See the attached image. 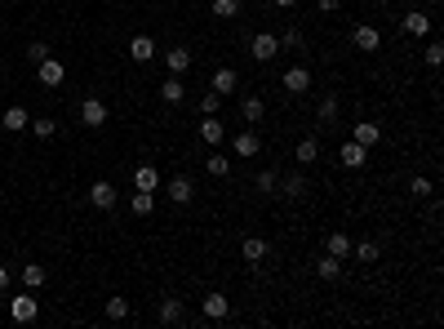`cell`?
Returning a JSON list of instances; mask_svg holds the SVG:
<instances>
[{
	"label": "cell",
	"instance_id": "cell-10",
	"mask_svg": "<svg viewBox=\"0 0 444 329\" xmlns=\"http://www.w3.org/2000/svg\"><path fill=\"white\" fill-rule=\"evenodd\" d=\"M200 143L205 147H222L227 143V125L218 116H200Z\"/></svg>",
	"mask_w": 444,
	"mask_h": 329
},
{
	"label": "cell",
	"instance_id": "cell-24",
	"mask_svg": "<svg viewBox=\"0 0 444 329\" xmlns=\"http://www.w3.org/2000/svg\"><path fill=\"white\" fill-rule=\"evenodd\" d=\"M209 13H213V18H222V23H232V18H240V13H244V5H240V0H213Z\"/></svg>",
	"mask_w": 444,
	"mask_h": 329
},
{
	"label": "cell",
	"instance_id": "cell-36",
	"mask_svg": "<svg viewBox=\"0 0 444 329\" xmlns=\"http://www.w3.org/2000/svg\"><path fill=\"white\" fill-rule=\"evenodd\" d=\"M205 169H209L213 178H227V174H232V160H227V156H218V152H213V156H205Z\"/></svg>",
	"mask_w": 444,
	"mask_h": 329
},
{
	"label": "cell",
	"instance_id": "cell-30",
	"mask_svg": "<svg viewBox=\"0 0 444 329\" xmlns=\"http://www.w3.org/2000/svg\"><path fill=\"white\" fill-rule=\"evenodd\" d=\"M103 311H107V320H129V311H134V307H129V299H120V294H111Z\"/></svg>",
	"mask_w": 444,
	"mask_h": 329
},
{
	"label": "cell",
	"instance_id": "cell-19",
	"mask_svg": "<svg viewBox=\"0 0 444 329\" xmlns=\"http://www.w3.org/2000/svg\"><path fill=\"white\" fill-rule=\"evenodd\" d=\"M0 125H5L9 134H23V129L31 125V116H27V107H5V116H0Z\"/></svg>",
	"mask_w": 444,
	"mask_h": 329
},
{
	"label": "cell",
	"instance_id": "cell-8",
	"mask_svg": "<svg viewBox=\"0 0 444 329\" xmlns=\"http://www.w3.org/2000/svg\"><path fill=\"white\" fill-rule=\"evenodd\" d=\"M116 201H120V191L107 183V178H98V183L89 187V205L93 209H116Z\"/></svg>",
	"mask_w": 444,
	"mask_h": 329
},
{
	"label": "cell",
	"instance_id": "cell-20",
	"mask_svg": "<svg viewBox=\"0 0 444 329\" xmlns=\"http://www.w3.org/2000/svg\"><path fill=\"white\" fill-rule=\"evenodd\" d=\"M134 187L138 191H156L160 187V169H156V164H138V169H134Z\"/></svg>",
	"mask_w": 444,
	"mask_h": 329
},
{
	"label": "cell",
	"instance_id": "cell-44",
	"mask_svg": "<svg viewBox=\"0 0 444 329\" xmlns=\"http://www.w3.org/2000/svg\"><path fill=\"white\" fill-rule=\"evenodd\" d=\"M271 5H275V9H293V5H298V0H271Z\"/></svg>",
	"mask_w": 444,
	"mask_h": 329
},
{
	"label": "cell",
	"instance_id": "cell-46",
	"mask_svg": "<svg viewBox=\"0 0 444 329\" xmlns=\"http://www.w3.org/2000/svg\"><path fill=\"white\" fill-rule=\"evenodd\" d=\"M0 76H5V62H0Z\"/></svg>",
	"mask_w": 444,
	"mask_h": 329
},
{
	"label": "cell",
	"instance_id": "cell-13",
	"mask_svg": "<svg viewBox=\"0 0 444 329\" xmlns=\"http://www.w3.org/2000/svg\"><path fill=\"white\" fill-rule=\"evenodd\" d=\"M156 54H160V49H156V40L147 36V31H138V36L129 40V58H134V62H152Z\"/></svg>",
	"mask_w": 444,
	"mask_h": 329
},
{
	"label": "cell",
	"instance_id": "cell-32",
	"mask_svg": "<svg viewBox=\"0 0 444 329\" xmlns=\"http://www.w3.org/2000/svg\"><path fill=\"white\" fill-rule=\"evenodd\" d=\"M351 254L360 262H377V258H382V245H377V240H360V245H351Z\"/></svg>",
	"mask_w": 444,
	"mask_h": 329
},
{
	"label": "cell",
	"instance_id": "cell-35",
	"mask_svg": "<svg viewBox=\"0 0 444 329\" xmlns=\"http://www.w3.org/2000/svg\"><path fill=\"white\" fill-rule=\"evenodd\" d=\"M329 254H334V258H351V236L334 232V236H329Z\"/></svg>",
	"mask_w": 444,
	"mask_h": 329
},
{
	"label": "cell",
	"instance_id": "cell-38",
	"mask_svg": "<svg viewBox=\"0 0 444 329\" xmlns=\"http://www.w3.org/2000/svg\"><path fill=\"white\" fill-rule=\"evenodd\" d=\"M409 191H414V201H426V196L436 191V183H431V178H422V174H418L414 183H409Z\"/></svg>",
	"mask_w": 444,
	"mask_h": 329
},
{
	"label": "cell",
	"instance_id": "cell-43",
	"mask_svg": "<svg viewBox=\"0 0 444 329\" xmlns=\"http://www.w3.org/2000/svg\"><path fill=\"white\" fill-rule=\"evenodd\" d=\"M9 281H13V272L5 267V262H0V294H5V289H9Z\"/></svg>",
	"mask_w": 444,
	"mask_h": 329
},
{
	"label": "cell",
	"instance_id": "cell-25",
	"mask_svg": "<svg viewBox=\"0 0 444 329\" xmlns=\"http://www.w3.org/2000/svg\"><path fill=\"white\" fill-rule=\"evenodd\" d=\"M240 116L249 121V125H258L262 116H267V103H262L258 94H249V98H244V103H240Z\"/></svg>",
	"mask_w": 444,
	"mask_h": 329
},
{
	"label": "cell",
	"instance_id": "cell-42",
	"mask_svg": "<svg viewBox=\"0 0 444 329\" xmlns=\"http://www.w3.org/2000/svg\"><path fill=\"white\" fill-rule=\"evenodd\" d=\"M338 5H342V0H316V9H320V13H338Z\"/></svg>",
	"mask_w": 444,
	"mask_h": 329
},
{
	"label": "cell",
	"instance_id": "cell-34",
	"mask_svg": "<svg viewBox=\"0 0 444 329\" xmlns=\"http://www.w3.org/2000/svg\"><path fill=\"white\" fill-rule=\"evenodd\" d=\"M31 134H36V138H54L58 134V121L54 116H31Z\"/></svg>",
	"mask_w": 444,
	"mask_h": 329
},
{
	"label": "cell",
	"instance_id": "cell-12",
	"mask_svg": "<svg viewBox=\"0 0 444 329\" xmlns=\"http://www.w3.org/2000/svg\"><path fill=\"white\" fill-rule=\"evenodd\" d=\"M232 316V299H227V294H205V320H227Z\"/></svg>",
	"mask_w": 444,
	"mask_h": 329
},
{
	"label": "cell",
	"instance_id": "cell-5",
	"mask_svg": "<svg viewBox=\"0 0 444 329\" xmlns=\"http://www.w3.org/2000/svg\"><path fill=\"white\" fill-rule=\"evenodd\" d=\"M280 85H285V94H293V98H302V94H311V67H289L285 76H280Z\"/></svg>",
	"mask_w": 444,
	"mask_h": 329
},
{
	"label": "cell",
	"instance_id": "cell-11",
	"mask_svg": "<svg viewBox=\"0 0 444 329\" xmlns=\"http://www.w3.org/2000/svg\"><path fill=\"white\" fill-rule=\"evenodd\" d=\"M169 201H173V205H191V201H195V183H191L187 174H173V178H169Z\"/></svg>",
	"mask_w": 444,
	"mask_h": 329
},
{
	"label": "cell",
	"instance_id": "cell-33",
	"mask_svg": "<svg viewBox=\"0 0 444 329\" xmlns=\"http://www.w3.org/2000/svg\"><path fill=\"white\" fill-rule=\"evenodd\" d=\"M152 209H156V191H138L134 187V213L138 218H152Z\"/></svg>",
	"mask_w": 444,
	"mask_h": 329
},
{
	"label": "cell",
	"instance_id": "cell-15",
	"mask_svg": "<svg viewBox=\"0 0 444 329\" xmlns=\"http://www.w3.org/2000/svg\"><path fill=\"white\" fill-rule=\"evenodd\" d=\"M183 98H187L183 76H164V85H160V103H164V107H178Z\"/></svg>",
	"mask_w": 444,
	"mask_h": 329
},
{
	"label": "cell",
	"instance_id": "cell-22",
	"mask_svg": "<svg viewBox=\"0 0 444 329\" xmlns=\"http://www.w3.org/2000/svg\"><path fill=\"white\" fill-rule=\"evenodd\" d=\"M240 258L244 262H262V258H267V240H262V236H244L240 240Z\"/></svg>",
	"mask_w": 444,
	"mask_h": 329
},
{
	"label": "cell",
	"instance_id": "cell-27",
	"mask_svg": "<svg viewBox=\"0 0 444 329\" xmlns=\"http://www.w3.org/2000/svg\"><path fill=\"white\" fill-rule=\"evenodd\" d=\"M293 160H298V164H316L320 160V143L316 138H302L298 147H293Z\"/></svg>",
	"mask_w": 444,
	"mask_h": 329
},
{
	"label": "cell",
	"instance_id": "cell-7",
	"mask_svg": "<svg viewBox=\"0 0 444 329\" xmlns=\"http://www.w3.org/2000/svg\"><path fill=\"white\" fill-rule=\"evenodd\" d=\"M80 125L85 129H103L107 125V103L103 98H85V103H80Z\"/></svg>",
	"mask_w": 444,
	"mask_h": 329
},
{
	"label": "cell",
	"instance_id": "cell-45",
	"mask_svg": "<svg viewBox=\"0 0 444 329\" xmlns=\"http://www.w3.org/2000/svg\"><path fill=\"white\" fill-rule=\"evenodd\" d=\"M373 5H382V9H387V5H391V0H373Z\"/></svg>",
	"mask_w": 444,
	"mask_h": 329
},
{
	"label": "cell",
	"instance_id": "cell-41",
	"mask_svg": "<svg viewBox=\"0 0 444 329\" xmlns=\"http://www.w3.org/2000/svg\"><path fill=\"white\" fill-rule=\"evenodd\" d=\"M280 45H293V49H298V45H302V31H298V27H289L285 36H280Z\"/></svg>",
	"mask_w": 444,
	"mask_h": 329
},
{
	"label": "cell",
	"instance_id": "cell-18",
	"mask_svg": "<svg viewBox=\"0 0 444 329\" xmlns=\"http://www.w3.org/2000/svg\"><path fill=\"white\" fill-rule=\"evenodd\" d=\"M351 138H355V143H365V147H377V143H382V125H373V121H355Z\"/></svg>",
	"mask_w": 444,
	"mask_h": 329
},
{
	"label": "cell",
	"instance_id": "cell-23",
	"mask_svg": "<svg viewBox=\"0 0 444 329\" xmlns=\"http://www.w3.org/2000/svg\"><path fill=\"white\" fill-rule=\"evenodd\" d=\"M409 36H431V18H426L422 9H414V13H404V23H400Z\"/></svg>",
	"mask_w": 444,
	"mask_h": 329
},
{
	"label": "cell",
	"instance_id": "cell-9",
	"mask_svg": "<svg viewBox=\"0 0 444 329\" xmlns=\"http://www.w3.org/2000/svg\"><path fill=\"white\" fill-rule=\"evenodd\" d=\"M164 67H169V76H187V72H191V49H187V45L164 49Z\"/></svg>",
	"mask_w": 444,
	"mask_h": 329
},
{
	"label": "cell",
	"instance_id": "cell-14",
	"mask_svg": "<svg viewBox=\"0 0 444 329\" xmlns=\"http://www.w3.org/2000/svg\"><path fill=\"white\" fill-rule=\"evenodd\" d=\"M209 85H213V94L232 98V94L240 89V76H236V67H218V72H213V80H209Z\"/></svg>",
	"mask_w": 444,
	"mask_h": 329
},
{
	"label": "cell",
	"instance_id": "cell-4",
	"mask_svg": "<svg viewBox=\"0 0 444 329\" xmlns=\"http://www.w3.org/2000/svg\"><path fill=\"white\" fill-rule=\"evenodd\" d=\"M351 45L360 49V54H377V49H382V31H377L373 23H360L351 31Z\"/></svg>",
	"mask_w": 444,
	"mask_h": 329
},
{
	"label": "cell",
	"instance_id": "cell-28",
	"mask_svg": "<svg viewBox=\"0 0 444 329\" xmlns=\"http://www.w3.org/2000/svg\"><path fill=\"white\" fill-rule=\"evenodd\" d=\"M338 111H342V103H338L334 94H329V98H320V111H316V121H320V125H338Z\"/></svg>",
	"mask_w": 444,
	"mask_h": 329
},
{
	"label": "cell",
	"instance_id": "cell-40",
	"mask_svg": "<svg viewBox=\"0 0 444 329\" xmlns=\"http://www.w3.org/2000/svg\"><path fill=\"white\" fill-rule=\"evenodd\" d=\"M426 62H431V67H440V62H444V45L440 40H426Z\"/></svg>",
	"mask_w": 444,
	"mask_h": 329
},
{
	"label": "cell",
	"instance_id": "cell-39",
	"mask_svg": "<svg viewBox=\"0 0 444 329\" xmlns=\"http://www.w3.org/2000/svg\"><path fill=\"white\" fill-rule=\"evenodd\" d=\"M49 54H54V49H49L45 40H36V45H27V58H31V62H45Z\"/></svg>",
	"mask_w": 444,
	"mask_h": 329
},
{
	"label": "cell",
	"instance_id": "cell-17",
	"mask_svg": "<svg viewBox=\"0 0 444 329\" xmlns=\"http://www.w3.org/2000/svg\"><path fill=\"white\" fill-rule=\"evenodd\" d=\"M18 281H23V289H31V294H36L45 281H49V272L40 267V262H23V272H18Z\"/></svg>",
	"mask_w": 444,
	"mask_h": 329
},
{
	"label": "cell",
	"instance_id": "cell-47",
	"mask_svg": "<svg viewBox=\"0 0 444 329\" xmlns=\"http://www.w3.org/2000/svg\"><path fill=\"white\" fill-rule=\"evenodd\" d=\"M409 5H418V0H409Z\"/></svg>",
	"mask_w": 444,
	"mask_h": 329
},
{
	"label": "cell",
	"instance_id": "cell-16",
	"mask_svg": "<svg viewBox=\"0 0 444 329\" xmlns=\"http://www.w3.org/2000/svg\"><path fill=\"white\" fill-rule=\"evenodd\" d=\"M232 152H236L240 160H244V156H258V152H262V138L254 134V129H240V134L232 138Z\"/></svg>",
	"mask_w": 444,
	"mask_h": 329
},
{
	"label": "cell",
	"instance_id": "cell-26",
	"mask_svg": "<svg viewBox=\"0 0 444 329\" xmlns=\"http://www.w3.org/2000/svg\"><path fill=\"white\" fill-rule=\"evenodd\" d=\"M160 320H164V325H183V320H187L183 299H164V303H160Z\"/></svg>",
	"mask_w": 444,
	"mask_h": 329
},
{
	"label": "cell",
	"instance_id": "cell-29",
	"mask_svg": "<svg viewBox=\"0 0 444 329\" xmlns=\"http://www.w3.org/2000/svg\"><path fill=\"white\" fill-rule=\"evenodd\" d=\"M316 276H320V281H338V276H342V258L324 254V258L316 262Z\"/></svg>",
	"mask_w": 444,
	"mask_h": 329
},
{
	"label": "cell",
	"instance_id": "cell-31",
	"mask_svg": "<svg viewBox=\"0 0 444 329\" xmlns=\"http://www.w3.org/2000/svg\"><path fill=\"white\" fill-rule=\"evenodd\" d=\"M254 187H258L262 196H275V187H280V174H275V169H258V178H254Z\"/></svg>",
	"mask_w": 444,
	"mask_h": 329
},
{
	"label": "cell",
	"instance_id": "cell-1",
	"mask_svg": "<svg viewBox=\"0 0 444 329\" xmlns=\"http://www.w3.org/2000/svg\"><path fill=\"white\" fill-rule=\"evenodd\" d=\"M280 36L275 31H258V36L249 40V54H254V62H275V54H280Z\"/></svg>",
	"mask_w": 444,
	"mask_h": 329
},
{
	"label": "cell",
	"instance_id": "cell-21",
	"mask_svg": "<svg viewBox=\"0 0 444 329\" xmlns=\"http://www.w3.org/2000/svg\"><path fill=\"white\" fill-rule=\"evenodd\" d=\"M280 187H285V196H289V201H307V191H311L307 174H289V178H280Z\"/></svg>",
	"mask_w": 444,
	"mask_h": 329
},
{
	"label": "cell",
	"instance_id": "cell-37",
	"mask_svg": "<svg viewBox=\"0 0 444 329\" xmlns=\"http://www.w3.org/2000/svg\"><path fill=\"white\" fill-rule=\"evenodd\" d=\"M218 111H222V94L209 89V94L200 98V116H218Z\"/></svg>",
	"mask_w": 444,
	"mask_h": 329
},
{
	"label": "cell",
	"instance_id": "cell-3",
	"mask_svg": "<svg viewBox=\"0 0 444 329\" xmlns=\"http://www.w3.org/2000/svg\"><path fill=\"white\" fill-rule=\"evenodd\" d=\"M9 316H13V320H18V325H31V320H36V316H40V303H36V299H31V289H23V294H18V299H9Z\"/></svg>",
	"mask_w": 444,
	"mask_h": 329
},
{
	"label": "cell",
	"instance_id": "cell-2",
	"mask_svg": "<svg viewBox=\"0 0 444 329\" xmlns=\"http://www.w3.org/2000/svg\"><path fill=\"white\" fill-rule=\"evenodd\" d=\"M36 80H40L45 89H58L62 80H67V67H62V58H54V54H49L45 62H36Z\"/></svg>",
	"mask_w": 444,
	"mask_h": 329
},
{
	"label": "cell",
	"instance_id": "cell-6",
	"mask_svg": "<svg viewBox=\"0 0 444 329\" xmlns=\"http://www.w3.org/2000/svg\"><path fill=\"white\" fill-rule=\"evenodd\" d=\"M338 156H342V169H365V164H369V147L355 143V138H347V143L338 147Z\"/></svg>",
	"mask_w": 444,
	"mask_h": 329
}]
</instances>
